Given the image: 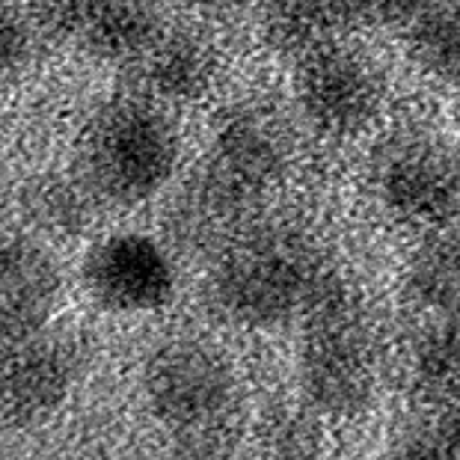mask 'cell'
I'll use <instances>...</instances> for the list:
<instances>
[{
    "instance_id": "1",
    "label": "cell",
    "mask_w": 460,
    "mask_h": 460,
    "mask_svg": "<svg viewBox=\"0 0 460 460\" xmlns=\"http://www.w3.org/2000/svg\"><path fill=\"white\" fill-rule=\"evenodd\" d=\"M179 131L143 93L99 104L77 143V179L95 202L134 208L155 199L179 170Z\"/></svg>"
},
{
    "instance_id": "2",
    "label": "cell",
    "mask_w": 460,
    "mask_h": 460,
    "mask_svg": "<svg viewBox=\"0 0 460 460\" xmlns=\"http://www.w3.org/2000/svg\"><path fill=\"white\" fill-rule=\"evenodd\" d=\"M332 277L318 256L288 232H250L220 250L208 277L217 315L247 330L279 327L306 315Z\"/></svg>"
},
{
    "instance_id": "3",
    "label": "cell",
    "mask_w": 460,
    "mask_h": 460,
    "mask_svg": "<svg viewBox=\"0 0 460 460\" xmlns=\"http://www.w3.org/2000/svg\"><path fill=\"white\" fill-rule=\"evenodd\" d=\"M286 161V131L268 111L238 107L226 113L181 199L179 226L190 238H211L279 181Z\"/></svg>"
},
{
    "instance_id": "4",
    "label": "cell",
    "mask_w": 460,
    "mask_h": 460,
    "mask_svg": "<svg viewBox=\"0 0 460 460\" xmlns=\"http://www.w3.org/2000/svg\"><path fill=\"white\" fill-rule=\"evenodd\" d=\"M297 377L306 404L324 416H357L377 393V341L339 282L309 306Z\"/></svg>"
},
{
    "instance_id": "5",
    "label": "cell",
    "mask_w": 460,
    "mask_h": 460,
    "mask_svg": "<svg viewBox=\"0 0 460 460\" xmlns=\"http://www.w3.org/2000/svg\"><path fill=\"white\" fill-rule=\"evenodd\" d=\"M143 401L181 439H205L226 425L238 401V377L217 348L199 339H170L140 371Z\"/></svg>"
},
{
    "instance_id": "6",
    "label": "cell",
    "mask_w": 460,
    "mask_h": 460,
    "mask_svg": "<svg viewBox=\"0 0 460 460\" xmlns=\"http://www.w3.org/2000/svg\"><path fill=\"white\" fill-rule=\"evenodd\" d=\"M295 99L303 119L318 134L354 137L377 119L384 77L368 57L336 39L297 60Z\"/></svg>"
},
{
    "instance_id": "7",
    "label": "cell",
    "mask_w": 460,
    "mask_h": 460,
    "mask_svg": "<svg viewBox=\"0 0 460 460\" xmlns=\"http://www.w3.org/2000/svg\"><path fill=\"white\" fill-rule=\"evenodd\" d=\"M81 357L66 336L45 327L0 339V425L31 428L72 398Z\"/></svg>"
},
{
    "instance_id": "8",
    "label": "cell",
    "mask_w": 460,
    "mask_h": 460,
    "mask_svg": "<svg viewBox=\"0 0 460 460\" xmlns=\"http://www.w3.org/2000/svg\"><path fill=\"white\" fill-rule=\"evenodd\" d=\"M84 291L111 315H152L175 295V264L161 241L140 232L104 234L81 264Z\"/></svg>"
},
{
    "instance_id": "9",
    "label": "cell",
    "mask_w": 460,
    "mask_h": 460,
    "mask_svg": "<svg viewBox=\"0 0 460 460\" xmlns=\"http://www.w3.org/2000/svg\"><path fill=\"white\" fill-rule=\"evenodd\" d=\"M48 31L99 63L134 66L164 33L155 0H33Z\"/></svg>"
},
{
    "instance_id": "10",
    "label": "cell",
    "mask_w": 460,
    "mask_h": 460,
    "mask_svg": "<svg viewBox=\"0 0 460 460\" xmlns=\"http://www.w3.org/2000/svg\"><path fill=\"white\" fill-rule=\"evenodd\" d=\"M380 205L398 223L439 226L460 211L457 158L428 140L395 146L375 175Z\"/></svg>"
},
{
    "instance_id": "11",
    "label": "cell",
    "mask_w": 460,
    "mask_h": 460,
    "mask_svg": "<svg viewBox=\"0 0 460 460\" xmlns=\"http://www.w3.org/2000/svg\"><path fill=\"white\" fill-rule=\"evenodd\" d=\"M63 273L42 243L18 234L0 238V339L48 327L60 306Z\"/></svg>"
},
{
    "instance_id": "12",
    "label": "cell",
    "mask_w": 460,
    "mask_h": 460,
    "mask_svg": "<svg viewBox=\"0 0 460 460\" xmlns=\"http://www.w3.org/2000/svg\"><path fill=\"white\" fill-rule=\"evenodd\" d=\"M131 72L146 99L158 104H193L217 84L220 54L197 31L164 27Z\"/></svg>"
},
{
    "instance_id": "13",
    "label": "cell",
    "mask_w": 460,
    "mask_h": 460,
    "mask_svg": "<svg viewBox=\"0 0 460 460\" xmlns=\"http://www.w3.org/2000/svg\"><path fill=\"white\" fill-rule=\"evenodd\" d=\"M410 54L425 75L460 84V0H437L410 22Z\"/></svg>"
},
{
    "instance_id": "14",
    "label": "cell",
    "mask_w": 460,
    "mask_h": 460,
    "mask_svg": "<svg viewBox=\"0 0 460 460\" xmlns=\"http://www.w3.org/2000/svg\"><path fill=\"white\" fill-rule=\"evenodd\" d=\"M407 286L425 309L460 315V234L428 241L410 261Z\"/></svg>"
},
{
    "instance_id": "15",
    "label": "cell",
    "mask_w": 460,
    "mask_h": 460,
    "mask_svg": "<svg viewBox=\"0 0 460 460\" xmlns=\"http://www.w3.org/2000/svg\"><path fill=\"white\" fill-rule=\"evenodd\" d=\"M93 193L81 179L68 181L63 175H39L22 193V208L36 229L48 234H77L90 220Z\"/></svg>"
},
{
    "instance_id": "16",
    "label": "cell",
    "mask_w": 460,
    "mask_h": 460,
    "mask_svg": "<svg viewBox=\"0 0 460 460\" xmlns=\"http://www.w3.org/2000/svg\"><path fill=\"white\" fill-rule=\"evenodd\" d=\"M413 377L430 395H460V315H439L413 348Z\"/></svg>"
},
{
    "instance_id": "17",
    "label": "cell",
    "mask_w": 460,
    "mask_h": 460,
    "mask_svg": "<svg viewBox=\"0 0 460 460\" xmlns=\"http://www.w3.org/2000/svg\"><path fill=\"white\" fill-rule=\"evenodd\" d=\"M31 27L13 6L0 0V84L13 81L31 57Z\"/></svg>"
},
{
    "instance_id": "18",
    "label": "cell",
    "mask_w": 460,
    "mask_h": 460,
    "mask_svg": "<svg viewBox=\"0 0 460 460\" xmlns=\"http://www.w3.org/2000/svg\"><path fill=\"white\" fill-rule=\"evenodd\" d=\"M437 439H443V452H460V407L452 413Z\"/></svg>"
},
{
    "instance_id": "19",
    "label": "cell",
    "mask_w": 460,
    "mask_h": 460,
    "mask_svg": "<svg viewBox=\"0 0 460 460\" xmlns=\"http://www.w3.org/2000/svg\"><path fill=\"white\" fill-rule=\"evenodd\" d=\"M457 175H460V158H457Z\"/></svg>"
}]
</instances>
